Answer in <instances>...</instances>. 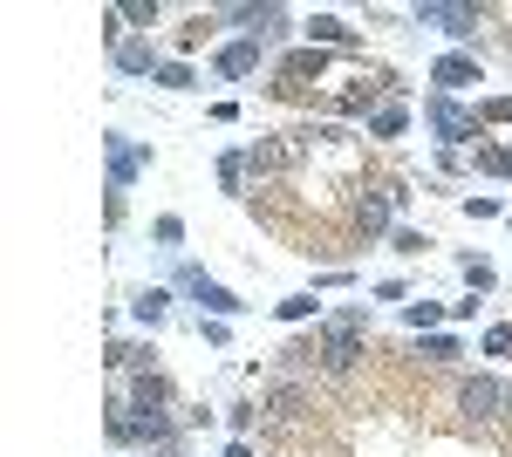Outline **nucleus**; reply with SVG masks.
Instances as JSON below:
<instances>
[{"label":"nucleus","mask_w":512,"mask_h":457,"mask_svg":"<svg viewBox=\"0 0 512 457\" xmlns=\"http://www.w3.org/2000/svg\"><path fill=\"white\" fill-rule=\"evenodd\" d=\"M144 171H151V144H123V137H110V191H130Z\"/></svg>","instance_id":"10"},{"label":"nucleus","mask_w":512,"mask_h":457,"mask_svg":"<svg viewBox=\"0 0 512 457\" xmlns=\"http://www.w3.org/2000/svg\"><path fill=\"white\" fill-rule=\"evenodd\" d=\"M499 212H506L499 198H465V219H499Z\"/></svg>","instance_id":"25"},{"label":"nucleus","mask_w":512,"mask_h":457,"mask_svg":"<svg viewBox=\"0 0 512 457\" xmlns=\"http://www.w3.org/2000/svg\"><path fill=\"white\" fill-rule=\"evenodd\" d=\"M437 321H444V307H437V301H403V328L424 335V328H437Z\"/></svg>","instance_id":"20"},{"label":"nucleus","mask_w":512,"mask_h":457,"mask_svg":"<svg viewBox=\"0 0 512 457\" xmlns=\"http://www.w3.org/2000/svg\"><path fill=\"white\" fill-rule=\"evenodd\" d=\"M472 82H485V62H478L472 48H451V55L431 62V96H458V89H472Z\"/></svg>","instance_id":"4"},{"label":"nucleus","mask_w":512,"mask_h":457,"mask_svg":"<svg viewBox=\"0 0 512 457\" xmlns=\"http://www.w3.org/2000/svg\"><path fill=\"white\" fill-rule=\"evenodd\" d=\"M458 410H465L472 423H499V417H506V382L465 376V382H458Z\"/></svg>","instance_id":"5"},{"label":"nucleus","mask_w":512,"mask_h":457,"mask_svg":"<svg viewBox=\"0 0 512 457\" xmlns=\"http://www.w3.org/2000/svg\"><path fill=\"white\" fill-rule=\"evenodd\" d=\"M110 62H117L123 76H158V69H164L151 35H117V41H110Z\"/></svg>","instance_id":"9"},{"label":"nucleus","mask_w":512,"mask_h":457,"mask_svg":"<svg viewBox=\"0 0 512 457\" xmlns=\"http://www.w3.org/2000/svg\"><path fill=\"white\" fill-rule=\"evenodd\" d=\"M274 321H287V328H301V321H315V294H287V301L274 307Z\"/></svg>","instance_id":"18"},{"label":"nucleus","mask_w":512,"mask_h":457,"mask_svg":"<svg viewBox=\"0 0 512 457\" xmlns=\"http://www.w3.org/2000/svg\"><path fill=\"white\" fill-rule=\"evenodd\" d=\"M226 457H253V444H246V437H233V444H226Z\"/></svg>","instance_id":"26"},{"label":"nucleus","mask_w":512,"mask_h":457,"mask_svg":"<svg viewBox=\"0 0 512 457\" xmlns=\"http://www.w3.org/2000/svg\"><path fill=\"white\" fill-rule=\"evenodd\" d=\"M178 287H185V294H192V301L205 307L212 321H239V314H246V301H239L233 287H219V280H205V267H178Z\"/></svg>","instance_id":"3"},{"label":"nucleus","mask_w":512,"mask_h":457,"mask_svg":"<svg viewBox=\"0 0 512 457\" xmlns=\"http://www.w3.org/2000/svg\"><path fill=\"white\" fill-rule=\"evenodd\" d=\"M506 226H512V219H506Z\"/></svg>","instance_id":"27"},{"label":"nucleus","mask_w":512,"mask_h":457,"mask_svg":"<svg viewBox=\"0 0 512 457\" xmlns=\"http://www.w3.org/2000/svg\"><path fill=\"white\" fill-rule=\"evenodd\" d=\"M246 178H253L246 151H226V157H219V185H226V191H246Z\"/></svg>","instance_id":"16"},{"label":"nucleus","mask_w":512,"mask_h":457,"mask_svg":"<svg viewBox=\"0 0 512 457\" xmlns=\"http://www.w3.org/2000/svg\"><path fill=\"white\" fill-rule=\"evenodd\" d=\"M485 355H512V321H499V328H485Z\"/></svg>","instance_id":"23"},{"label":"nucleus","mask_w":512,"mask_h":457,"mask_svg":"<svg viewBox=\"0 0 512 457\" xmlns=\"http://www.w3.org/2000/svg\"><path fill=\"white\" fill-rule=\"evenodd\" d=\"M226 423H233L239 437H246V430H253V423H260V410H253V403H233V410H226Z\"/></svg>","instance_id":"24"},{"label":"nucleus","mask_w":512,"mask_h":457,"mask_svg":"<svg viewBox=\"0 0 512 457\" xmlns=\"http://www.w3.org/2000/svg\"><path fill=\"white\" fill-rule=\"evenodd\" d=\"M130 314H137L144 328H164V314H171V294H164V287H144V294L130 301Z\"/></svg>","instance_id":"13"},{"label":"nucleus","mask_w":512,"mask_h":457,"mask_svg":"<svg viewBox=\"0 0 512 457\" xmlns=\"http://www.w3.org/2000/svg\"><path fill=\"white\" fill-rule=\"evenodd\" d=\"M321 369H328V376H349L355 362H362V355H369V348H362V335H355V328H335V321H321Z\"/></svg>","instance_id":"7"},{"label":"nucleus","mask_w":512,"mask_h":457,"mask_svg":"<svg viewBox=\"0 0 512 457\" xmlns=\"http://www.w3.org/2000/svg\"><path fill=\"white\" fill-rule=\"evenodd\" d=\"M424 123L437 130V144H444V151H465L472 137L485 144V116L465 110L458 96H424Z\"/></svg>","instance_id":"1"},{"label":"nucleus","mask_w":512,"mask_h":457,"mask_svg":"<svg viewBox=\"0 0 512 457\" xmlns=\"http://www.w3.org/2000/svg\"><path fill=\"white\" fill-rule=\"evenodd\" d=\"M362 123H369V137H376V144H390V137H403V130H410V103H403V96H390V103H376Z\"/></svg>","instance_id":"12"},{"label":"nucleus","mask_w":512,"mask_h":457,"mask_svg":"<svg viewBox=\"0 0 512 457\" xmlns=\"http://www.w3.org/2000/svg\"><path fill=\"white\" fill-rule=\"evenodd\" d=\"M219 21H226V14H192V21H185V28H178V48H185V55H192L198 41L212 35V28H219Z\"/></svg>","instance_id":"19"},{"label":"nucleus","mask_w":512,"mask_h":457,"mask_svg":"<svg viewBox=\"0 0 512 457\" xmlns=\"http://www.w3.org/2000/svg\"><path fill=\"white\" fill-rule=\"evenodd\" d=\"M267 55H274L267 41H226V48L212 55V76H219V82H246V76H260Z\"/></svg>","instance_id":"8"},{"label":"nucleus","mask_w":512,"mask_h":457,"mask_svg":"<svg viewBox=\"0 0 512 457\" xmlns=\"http://www.w3.org/2000/svg\"><path fill=\"white\" fill-rule=\"evenodd\" d=\"M431 246H437V239H431V232H417V226H396L390 232V253H403V260H417V253H431Z\"/></svg>","instance_id":"15"},{"label":"nucleus","mask_w":512,"mask_h":457,"mask_svg":"<svg viewBox=\"0 0 512 457\" xmlns=\"http://www.w3.org/2000/svg\"><path fill=\"white\" fill-rule=\"evenodd\" d=\"M301 35H308V48H355V28L342 21V14H308Z\"/></svg>","instance_id":"11"},{"label":"nucleus","mask_w":512,"mask_h":457,"mask_svg":"<svg viewBox=\"0 0 512 457\" xmlns=\"http://www.w3.org/2000/svg\"><path fill=\"white\" fill-rule=\"evenodd\" d=\"M123 396H130V410H137V417H171V403H178L171 376H158V369H137Z\"/></svg>","instance_id":"6"},{"label":"nucleus","mask_w":512,"mask_h":457,"mask_svg":"<svg viewBox=\"0 0 512 457\" xmlns=\"http://www.w3.org/2000/svg\"><path fill=\"white\" fill-rule=\"evenodd\" d=\"M151 82H158V89H178V96H185V89H198V69H192V62H164V69H158Z\"/></svg>","instance_id":"17"},{"label":"nucleus","mask_w":512,"mask_h":457,"mask_svg":"<svg viewBox=\"0 0 512 457\" xmlns=\"http://www.w3.org/2000/svg\"><path fill=\"white\" fill-rule=\"evenodd\" d=\"M151 239H158V246H178V239H185V219H178V212L151 219Z\"/></svg>","instance_id":"22"},{"label":"nucleus","mask_w":512,"mask_h":457,"mask_svg":"<svg viewBox=\"0 0 512 457\" xmlns=\"http://www.w3.org/2000/svg\"><path fill=\"white\" fill-rule=\"evenodd\" d=\"M410 21H417V28H444L451 41H472L478 28H485V7H444V0H417V7H410Z\"/></svg>","instance_id":"2"},{"label":"nucleus","mask_w":512,"mask_h":457,"mask_svg":"<svg viewBox=\"0 0 512 457\" xmlns=\"http://www.w3.org/2000/svg\"><path fill=\"white\" fill-rule=\"evenodd\" d=\"M417 355H424V362H437V369H451V362H458V355H465V348L451 342V335H431V342L417 348Z\"/></svg>","instance_id":"21"},{"label":"nucleus","mask_w":512,"mask_h":457,"mask_svg":"<svg viewBox=\"0 0 512 457\" xmlns=\"http://www.w3.org/2000/svg\"><path fill=\"white\" fill-rule=\"evenodd\" d=\"M458 273H465V287H472V294H492V287H499L492 260H478V253H465V260H458Z\"/></svg>","instance_id":"14"}]
</instances>
